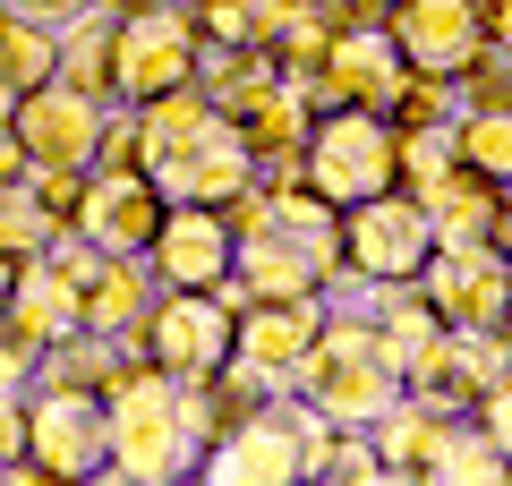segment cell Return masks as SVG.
I'll return each instance as SVG.
<instances>
[{"label": "cell", "instance_id": "7", "mask_svg": "<svg viewBox=\"0 0 512 486\" xmlns=\"http://www.w3.org/2000/svg\"><path fill=\"white\" fill-rule=\"evenodd\" d=\"M231 333H239V316L214 299V290H163V299H154V316L137 324L146 359L163 367V376H180V384L231 367Z\"/></svg>", "mask_w": 512, "mask_h": 486}, {"label": "cell", "instance_id": "3", "mask_svg": "<svg viewBox=\"0 0 512 486\" xmlns=\"http://www.w3.org/2000/svg\"><path fill=\"white\" fill-rule=\"evenodd\" d=\"M419 290L453 333H504L512 324V256L495 239H436Z\"/></svg>", "mask_w": 512, "mask_h": 486}, {"label": "cell", "instance_id": "6", "mask_svg": "<svg viewBox=\"0 0 512 486\" xmlns=\"http://www.w3.org/2000/svg\"><path fill=\"white\" fill-rule=\"evenodd\" d=\"M26 461L35 478H111V427L94 393H26Z\"/></svg>", "mask_w": 512, "mask_h": 486}, {"label": "cell", "instance_id": "35", "mask_svg": "<svg viewBox=\"0 0 512 486\" xmlns=\"http://www.w3.org/2000/svg\"><path fill=\"white\" fill-rule=\"evenodd\" d=\"M94 9H111V18H137V9H171V0H94Z\"/></svg>", "mask_w": 512, "mask_h": 486}, {"label": "cell", "instance_id": "23", "mask_svg": "<svg viewBox=\"0 0 512 486\" xmlns=\"http://www.w3.org/2000/svg\"><path fill=\"white\" fill-rule=\"evenodd\" d=\"M512 478V452L495 444L478 418H453V435H444V461H436V486H504Z\"/></svg>", "mask_w": 512, "mask_h": 486}, {"label": "cell", "instance_id": "5", "mask_svg": "<svg viewBox=\"0 0 512 486\" xmlns=\"http://www.w3.org/2000/svg\"><path fill=\"white\" fill-rule=\"evenodd\" d=\"M436 256V222L410 188H384L367 205H342V265L376 273V282H419Z\"/></svg>", "mask_w": 512, "mask_h": 486}, {"label": "cell", "instance_id": "18", "mask_svg": "<svg viewBox=\"0 0 512 486\" xmlns=\"http://www.w3.org/2000/svg\"><path fill=\"white\" fill-rule=\"evenodd\" d=\"M154 299H163V273L146 256H103L86 273V333H137L154 316Z\"/></svg>", "mask_w": 512, "mask_h": 486}, {"label": "cell", "instance_id": "8", "mask_svg": "<svg viewBox=\"0 0 512 486\" xmlns=\"http://www.w3.org/2000/svg\"><path fill=\"white\" fill-rule=\"evenodd\" d=\"M316 324H325V290L316 299H248L231 333V367H248L265 393H291L316 350Z\"/></svg>", "mask_w": 512, "mask_h": 486}, {"label": "cell", "instance_id": "26", "mask_svg": "<svg viewBox=\"0 0 512 486\" xmlns=\"http://www.w3.org/2000/svg\"><path fill=\"white\" fill-rule=\"evenodd\" d=\"M316 478H325V486H376V478H393L384 452H376V427H333V452H325Z\"/></svg>", "mask_w": 512, "mask_h": 486}, {"label": "cell", "instance_id": "33", "mask_svg": "<svg viewBox=\"0 0 512 486\" xmlns=\"http://www.w3.org/2000/svg\"><path fill=\"white\" fill-rule=\"evenodd\" d=\"M0 180H26V145H18V128H0Z\"/></svg>", "mask_w": 512, "mask_h": 486}, {"label": "cell", "instance_id": "13", "mask_svg": "<svg viewBox=\"0 0 512 486\" xmlns=\"http://www.w3.org/2000/svg\"><path fill=\"white\" fill-rule=\"evenodd\" d=\"M197 478H214V486H291V478H308V461H299V435H291V418H282V401L265 393V410H256L248 427H231L222 444H205Z\"/></svg>", "mask_w": 512, "mask_h": 486}, {"label": "cell", "instance_id": "31", "mask_svg": "<svg viewBox=\"0 0 512 486\" xmlns=\"http://www.w3.org/2000/svg\"><path fill=\"white\" fill-rule=\"evenodd\" d=\"M26 461V401H0V469Z\"/></svg>", "mask_w": 512, "mask_h": 486}, {"label": "cell", "instance_id": "38", "mask_svg": "<svg viewBox=\"0 0 512 486\" xmlns=\"http://www.w3.org/2000/svg\"><path fill=\"white\" fill-rule=\"evenodd\" d=\"M350 9H359V18H384V9H393V0H350Z\"/></svg>", "mask_w": 512, "mask_h": 486}, {"label": "cell", "instance_id": "20", "mask_svg": "<svg viewBox=\"0 0 512 486\" xmlns=\"http://www.w3.org/2000/svg\"><path fill=\"white\" fill-rule=\"evenodd\" d=\"M111 52H120V18L111 9H86V18L60 26V77L103 94V103H111Z\"/></svg>", "mask_w": 512, "mask_h": 486}, {"label": "cell", "instance_id": "22", "mask_svg": "<svg viewBox=\"0 0 512 486\" xmlns=\"http://www.w3.org/2000/svg\"><path fill=\"white\" fill-rule=\"evenodd\" d=\"M52 77H60V35L9 9V18H0V86L35 94V86H52Z\"/></svg>", "mask_w": 512, "mask_h": 486}, {"label": "cell", "instance_id": "36", "mask_svg": "<svg viewBox=\"0 0 512 486\" xmlns=\"http://www.w3.org/2000/svg\"><path fill=\"white\" fill-rule=\"evenodd\" d=\"M9 282H18V256H0V307H9Z\"/></svg>", "mask_w": 512, "mask_h": 486}, {"label": "cell", "instance_id": "16", "mask_svg": "<svg viewBox=\"0 0 512 486\" xmlns=\"http://www.w3.org/2000/svg\"><path fill=\"white\" fill-rule=\"evenodd\" d=\"M0 316L18 324L26 342L52 350V342H69V333H86V290H77L69 273L52 265V248H43V256H26V265H18V282H9V307H0Z\"/></svg>", "mask_w": 512, "mask_h": 486}, {"label": "cell", "instance_id": "29", "mask_svg": "<svg viewBox=\"0 0 512 486\" xmlns=\"http://www.w3.org/2000/svg\"><path fill=\"white\" fill-rule=\"evenodd\" d=\"M453 162V128H419V137H402V188H427Z\"/></svg>", "mask_w": 512, "mask_h": 486}, {"label": "cell", "instance_id": "27", "mask_svg": "<svg viewBox=\"0 0 512 486\" xmlns=\"http://www.w3.org/2000/svg\"><path fill=\"white\" fill-rule=\"evenodd\" d=\"M453 86H461V111H504L512 103V52H495V43H487Z\"/></svg>", "mask_w": 512, "mask_h": 486}, {"label": "cell", "instance_id": "4", "mask_svg": "<svg viewBox=\"0 0 512 486\" xmlns=\"http://www.w3.org/2000/svg\"><path fill=\"white\" fill-rule=\"evenodd\" d=\"M197 18H188V0L171 9H137L120 18V52H111V103H154L171 86H197Z\"/></svg>", "mask_w": 512, "mask_h": 486}, {"label": "cell", "instance_id": "37", "mask_svg": "<svg viewBox=\"0 0 512 486\" xmlns=\"http://www.w3.org/2000/svg\"><path fill=\"white\" fill-rule=\"evenodd\" d=\"M9 120H18V86H0V128H9Z\"/></svg>", "mask_w": 512, "mask_h": 486}, {"label": "cell", "instance_id": "19", "mask_svg": "<svg viewBox=\"0 0 512 486\" xmlns=\"http://www.w3.org/2000/svg\"><path fill=\"white\" fill-rule=\"evenodd\" d=\"M453 418H461V410H444V401H419V393H402L393 410H384V427H376V452H384V469H393V478H436V461H444V435H453Z\"/></svg>", "mask_w": 512, "mask_h": 486}, {"label": "cell", "instance_id": "21", "mask_svg": "<svg viewBox=\"0 0 512 486\" xmlns=\"http://www.w3.org/2000/svg\"><path fill=\"white\" fill-rule=\"evenodd\" d=\"M384 120H393V137H419V128H453L461 120V86L436 69H402V86L384 94Z\"/></svg>", "mask_w": 512, "mask_h": 486}, {"label": "cell", "instance_id": "34", "mask_svg": "<svg viewBox=\"0 0 512 486\" xmlns=\"http://www.w3.org/2000/svg\"><path fill=\"white\" fill-rule=\"evenodd\" d=\"M495 248L512 256V180H504V205H495Z\"/></svg>", "mask_w": 512, "mask_h": 486}, {"label": "cell", "instance_id": "9", "mask_svg": "<svg viewBox=\"0 0 512 486\" xmlns=\"http://www.w3.org/2000/svg\"><path fill=\"white\" fill-rule=\"evenodd\" d=\"M402 69H410V60H402V43H393V26L350 9V18L333 26L325 69L308 77V103H316V111H333V103H367V111H384V94L402 86Z\"/></svg>", "mask_w": 512, "mask_h": 486}, {"label": "cell", "instance_id": "11", "mask_svg": "<svg viewBox=\"0 0 512 486\" xmlns=\"http://www.w3.org/2000/svg\"><path fill=\"white\" fill-rule=\"evenodd\" d=\"M163 205H171V197L146 180V171H111V162H94L69 231H86L94 248H111V256H146L154 231H163Z\"/></svg>", "mask_w": 512, "mask_h": 486}, {"label": "cell", "instance_id": "17", "mask_svg": "<svg viewBox=\"0 0 512 486\" xmlns=\"http://www.w3.org/2000/svg\"><path fill=\"white\" fill-rule=\"evenodd\" d=\"M410 197L427 205V222H436V239H495V205H504V180H487V171H470V162H444L427 188H410Z\"/></svg>", "mask_w": 512, "mask_h": 486}, {"label": "cell", "instance_id": "14", "mask_svg": "<svg viewBox=\"0 0 512 486\" xmlns=\"http://www.w3.org/2000/svg\"><path fill=\"white\" fill-rule=\"evenodd\" d=\"M384 26H393V43H402L410 69H436V77H461L478 52H487L478 0H393Z\"/></svg>", "mask_w": 512, "mask_h": 486}, {"label": "cell", "instance_id": "2", "mask_svg": "<svg viewBox=\"0 0 512 486\" xmlns=\"http://www.w3.org/2000/svg\"><path fill=\"white\" fill-rule=\"evenodd\" d=\"M299 171H308L316 197L367 205V197H384V188H402V137H393V120H384V111L333 103V111H316V120H308Z\"/></svg>", "mask_w": 512, "mask_h": 486}, {"label": "cell", "instance_id": "30", "mask_svg": "<svg viewBox=\"0 0 512 486\" xmlns=\"http://www.w3.org/2000/svg\"><path fill=\"white\" fill-rule=\"evenodd\" d=\"M9 9H18V18H35V26H52V35H60L69 18H86L94 0H9Z\"/></svg>", "mask_w": 512, "mask_h": 486}, {"label": "cell", "instance_id": "12", "mask_svg": "<svg viewBox=\"0 0 512 486\" xmlns=\"http://www.w3.org/2000/svg\"><path fill=\"white\" fill-rule=\"evenodd\" d=\"M239 239H231V214L222 205H163V231H154L146 265L163 273V290H214L231 273Z\"/></svg>", "mask_w": 512, "mask_h": 486}, {"label": "cell", "instance_id": "1", "mask_svg": "<svg viewBox=\"0 0 512 486\" xmlns=\"http://www.w3.org/2000/svg\"><path fill=\"white\" fill-rule=\"evenodd\" d=\"M103 427H111V478H128V486H171L180 469L205 461L197 427H188L180 376H163L154 359H128L120 376H111Z\"/></svg>", "mask_w": 512, "mask_h": 486}, {"label": "cell", "instance_id": "25", "mask_svg": "<svg viewBox=\"0 0 512 486\" xmlns=\"http://www.w3.org/2000/svg\"><path fill=\"white\" fill-rule=\"evenodd\" d=\"M453 154L487 180H512V103L504 111H461L453 120Z\"/></svg>", "mask_w": 512, "mask_h": 486}, {"label": "cell", "instance_id": "28", "mask_svg": "<svg viewBox=\"0 0 512 486\" xmlns=\"http://www.w3.org/2000/svg\"><path fill=\"white\" fill-rule=\"evenodd\" d=\"M35 367H43V342H26L18 324L0 316V401H26V393H35Z\"/></svg>", "mask_w": 512, "mask_h": 486}, {"label": "cell", "instance_id": "32", "mask_svg": "<svg viewBox=\"0 0 512 486\" xmlns=\"http://www.w3.org/2000/svg\"><path fill=\"white\" fill-rule=\"evenodd\" d=\"M478 26H487L495 52H512V0H478Z\"/></svg>", "mask_w": 512, "mask_h": 486}, {"label": "cell", "instance_id": "15", "mask_svg": "<svg viewBox=\"0 0 512 486\" xmlns=\"http://www.w3.org/2000/svg\"><path fill=\"white\" fill-rule=\"evenodd\" d=\"M222 120L239 128V145H248V154H256V171H265V162H291L299 145H308L316 103H308V86H299V77L282 69V77H265V86L231 94V103H222Z\"/></svg>", "mask_w": 512, "mask_h": 486}, {"label": "cell", "instance_id": "10", "mask_svg": "<svg viewBox=\"0 0 512 486\" xmlns=\"http://www.w3.org/2000/svg\"><path fill=\"white\" fill-rule=\"evenodd\" d=\"M103 94H86V86H69V77H52V86H35V94H18V145H26V162H77V171H94V154H103Z\"/></svg>", "mask_w": 512, "mask_h": 486}, {"label": "cell", "instance_id": "24", "mask_svg": "<svg viewBox=\"0 0 512 486\" xmlns=\"http://www.w3.org/2000/svg\"><path fill=\"white\" fill-rule=\"evenodd\" d=\"M60 231H69V222H60L26 180H0V256H18V265H26V256H43Z\"/></svg>", "mask_w": 512, "mask_h": 486}]
</instances>
